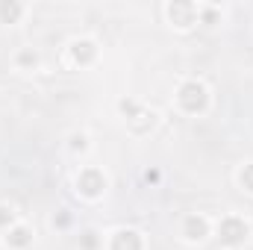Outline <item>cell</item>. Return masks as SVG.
Returning a JSON list of instances; mask_svg holds the SVG:
<instances>
[{
    "label": "cell",
    "instance_id": "15",
    "mask_svg": "<svg viewBox=\"0 0 253 250\" xmlns=\"http://www.w3.org/2000/svg\"><path fill=\"white\" fill-rule=\"evenodd\" d=\"M21 62L24 65H36V53H21Z\"/></svg>",
    "mask_w": 253,
    "mask_h": 250
},
{
    "label": "cell",
    "instance_id": "1",
    "mask_svg": "<svg viewBox=\"0 0 253 250\" xmlns=\"http://www.w3.org/2000/svg\"><path fill=\"white\" fill-rule=\"evenodd\" d=\"M180 106L186 112H203L206 109V88L200 83H186L180 88Z\"/></svg>",
    "mask_w": 253,
    "mask_h": 250
},
{
    "label": "cell",
    "instance_id": "13",
    "mask_svg": "<svg viewBox=\"0 0 253 250\" xmlns=\"http://www.w3.org/2000/svg\"><path fill=\"white\" fill-rule=\"evenodd\" d=\"M9 221H12V212H9L6 206H0V227H6Z\"/></svg>",
    "mask_w": 253,
    "mask_h": 250
},
{
    "label": "cell",
    "instance_id": "2",
    "mask_svg": "<svg viewBox=\"0 0 253 250\" xmlns=\"http://www.w3.org/2000/svg\"><path fill=\"white\" fill-rule=\"evenodd\" d=\"M218 236L224 245H242L248 239V224L242 218H224L221 227H218Z\"/></svg>",
    "mask_w": 253,
    "mask_h": 250
},
{
    "label": "cell",
    "instance_id": "3",
    "mask_svg": "<svg viewBox=\"0 0 253 250\" xmlns=\"http://www.w3.org/2000/svg\"><path fill=\"white\" fill-rule=\"evenodd\" d=\"M106 186V180H103V174L100 171H94V168H88V171H83L80 174V180H77V188L85 194V197H97L100 191Z\"/></svg>",
    "mask_w": 253,
    "mask_h": 250
},
{
    "label": "cell",
    "instance_id": "10",
    "mask_svg": "<svg viewBox=\"0 0 253 250\" xmlns=\"http://www.w3.org/2000/svg\"><path fill=\"white\" fill-rule=\"evenodd\" d=\"M242 186L253 191V165H245V171H242Z\"/></svg>",
    "mask_w": 253,
    "mask_h": 250
},
{
    "label": "cell",
    "instance_id": "5",
    "mask_svg": "<svg viewBox=\"0 0 253 250\" xmlns=\"http://www.w3.org/2000/svg\"><path fill=\"white\" fill-rule=\"evenodd\" d=\"M112 250H141V236L135 230H121L112 239Z\"/></svg>",
    "mask_w": 253,
    "mask_h": 250
},
{
    "label": "cell",
    "instance_id": "11",
    "mask_svg": "<svg viewBox=\"0 0 253 250\" xmlns=\"http://www.w3.org/2000/svg\"><path fill=\"white\" fill-rule=\"evenodd\" d=\"M83 248L94 250V248H97V236H94V233H85V236H83Z\"/></svg>",
    "mask_w": 253,
    "mask_h": 250
},
{
    "label": "cell",
    "instance_id": "9",
    "mask_svg": "<svg viewBox=\"0 0 253 250\" xmlns=\"http://www.w3.org/2000/svg\"><path fill=\"white\" fill-rule=\"evenodd\" d=\"M33 242V236H30V230H24V227H15L12 233H9V245L12 248H27Z\"/></svg>",
    "mask_w": 253,
    "mask_h": 250
},
{
    "label": "cell",
    "instance_id": "7",
    "mask_svg": "<svg viewBox=\"0 0 253 250\" xmlns=\"http://www.w3.org/2000/svg\"><path fill=\"white\" fill-rule=\"evenodd\" d=\"M21 18V3L15 0H0V21L3 24H15Z\"/></svg>",
    "mask_w": 253,
    "mask_h": 250
},
{
    "label": "cell",
    "instance_id": "4",
    "mask_svg": "<svg viewBox=\"0 0 253 250\" xmlns=\"http://www.w3.org/2000/svg\"><path fill=\"white\" fill-rule=\"evenodd\" d=\"M168 15H171V21H174L177 27H189V24H194L197 9H194V3H189V0H174V3L168 6Z\"/></svg>",
    "mask_w": 253,
    "mask_h": 250
},
{
    "label": "cell",
    "instance_id": "14",
    "mask_svg": "<svg viewBox=\"0 0 253 250\" xmlns=\"http://www.w3.org/2000/svg\"><path fill=\"white\" fill-rule=\"evenodd\" d=\"M121 112H126V115H135L138 109H135V103H129V100H124V103H121Z\"/></svg>",
    "mask_w": 253,
    "mask_h": 250
},
{
    "label": "cell",
    "instance_id": "16",
    "mask_svg": "<svg viewBox=\"0 0 253 250\" xmlns=\"http://www.w3.org/2000/svg\"><path fill=\"white\" fill-rule=\"evenodd\" d=\"M215 18H218V15H215L212 9H206V12H203V21H206V24H215Z\"/></svg>",
    "mask_w": 253,
    "mask_h": 250
},
{
    "label": "cell",
    "instance_id": "12",
    "mask_svg": "<svg viewBox=\"0 0 253 250\" xmlns=\"http://www.w3.org/2000/svg\"><path fill=\"white\" fill-rule=\"evenodd\" d=\"M71 147H74V150H85V138H83V135H74V138H71Z\"/></svg>",
    "mask_w": 253,
    "mask_h": 250
},
{
    "label": "cell",
    "instance_id": "8",
    "mask_svg": "<svg viewBox=\"0 0 253 250\" xmlns=\"http://www.w3.org/2000/svg\"><path fill=\"white\" fill-rule=\"evenodd\" d=\"M206 221L203 218H197V215H191V218H186V236L189 239H203L206 236Z\"/></svg>",
    "mask_w": 253,
    "mask_h": 250
},
{
    "label": "cell",
    "instance_id": "17",
    "mask_svg": "<svg viewBox=\"0 0 253 250\" xmlns=\"http://www.w3.org/2000/svg\"><path fill=\"white\" fill-rule=\"evenodd\" d=\"M144 180H147V183H159V171H147Z\"/></svg>",
    "mask_w": 253,
    "mask_h": 250
},
{
    "label": "cell",
    "instance_id": "6",
    "mask_svg": "<svg viewBox=\"0 0 253 250\" xmlns=\"http://www.w3.org/2000/svg\"><path fill=\"white\" fill-rule=\"evenodd\" d=\"M71 53H74V59H77L80 65H88L91 59H94V53H97V50H94V44H91V42H77V44L71 47Z\"/></svg>",
    "mask_w": 253,
    "mask_h": 250
}]
</instances>
